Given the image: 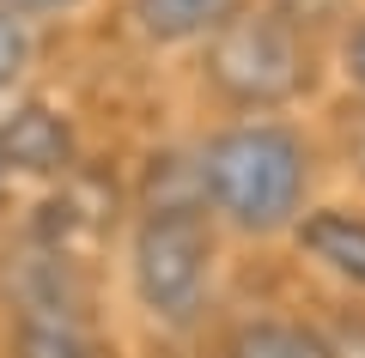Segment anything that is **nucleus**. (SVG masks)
I'll use <instances>...</instances> for the list:
<instances>
[{
	"mask_svg": "<svg viewBox=\"0 0 365 358\" xmlns=\"http://www.w3.org/2000/svg\"><path fill=\"white\" fill-rule=\"evenodd\" d=\"M304 182H311V152L287 122H237L213 134L201 152L207 206L250 237L292 225L304 206Z\"/></svg>",
	"mask_w": 365,
	"mask_h": 358,
	"instance_id": "obj_1",
	"label": "nucleus"
},
{
	"mask_svg": "<svg viewBox=\"0 0 365 358\" xmlns=\"http://www.w3.org/2000/svg\"><path fill=\"white\" fill-rule=\"evenodd\" d=\"M207 85L232 110H280L311 85V37L274 13H237L207 37Z\"/></svg>",
	"mask_w": 365,
	"mask_h": 358,
	"instance_id": "obj_2",
	"label": "nucleus"
},
{
	"mask_svg": "<svg viewBox=\"0 0 365 358\" xmlns=\"http://www.w3.org/2000/svg\"><path fill=\"white\" fill-rule=\"evenodd\" d=\"M213 231L201 213H146L134 231V292L158 322H189L207 298Z\"/></svg>",
	"mask_w": 365,
	"mask_h": 358,
	"instance_id": "obj_3",
	"label": "nucleus"
},
{
	"mask_svg": "<svg viewBox=\"0 0 365 358\" xmlns=\"http://www.w3.org/2000/svg\"><path fill=\"white\" fill-rule=\"evenodd\" d=\"M0 158H6V170H25V177H67L73 170V128L43 103H25L0 128Z\"/></svg>",
	"mask_w": 365,
	"mask_h": 358,
	"instance_id": "obj_4",
	"label": "nucleus"
},
{
	"mask_svg": "<svg viewBox=\"0 0 365 358\" xmlns=\"http://www.w3.org/2000/svg\"><path fill=\"white\" fill-rule=\"evenodd\" d=\"M299 243L311 249L329 273L365 285V219L359 213H347V206H323V213H311L299 225Z\"/></svg>",
	"mask_w": 365,
	"mask_h": 358,
	"instance_id": "obj_5",
	"label": "nucleus"
},
{
	"mask_svg": "<svg viewBox=\"0 0 365 358\" xmlns=\"http://www.w3.org/2000/svg\"><path fill=\"white\" fill-rule=\"evenodd\" d=\"M244 13V0H134V19L153 43H195L213 37L225 19Z\"/></svg>",
	"mask_w": 365,
	"mask_h": 358,
	"instance_id": "obj_6",
	"label": "nucleus"
},
{
	"mask_svg": "<svg viewBox=\"0 0 365 358\" xmlns=\"http://www.w3.org/2000/svg\"><path fill=\"white\" fill-rule=\"evenodd\" d=\"M13 358H98L86 316H19Z\"/></svg>",
	"mask_w": 365,
	"mask_h": 358,
	"instance_id": "obj_7",
	"label": "nucleus"
},
{
	"mask_svg": "<svg viewBox=\"0 0 365 358\" xmlns=\"http://www.w3.org/2000/svg\"><path fill=\"white\" fill-rule=\"evenodd\" d=\"M225 358H335V346L299 322H250Z\"/></svg>",
	"mask_w": 365,
	"mask_h": 358,
	"instance_id": "obj_8",
	"label": "nucleus"
},
{
	"mask_svg": "<svg viewBox=\"0 0 365 358\" xmlns=\"http://www.w3.org/2000/svg\"><path fill=\"white\" fill-rule=\"evenodd\" d=\"M268 13H274V19H287L299 37H317V31H329L341 13H347V0H274Z\"/></svg>",
	"mask_w": 365,
	"mask_h": 358,
	"instance_id": "obj_9",
	"label": "nucleus"
},
{
	"mask_svg": "<svg viewBox=\"0 0 365 358\" xmlns=\"http://www.w3.org/2000/svg\"><path fill=\"white\" fill-rule=\"evenodd\" d=\"M25 67H31V25H25L19 13H6V6H0V91L13 85Z\"/></svg>",
	"mask_w": 365,
	"mask_h": 358,
	"instance_id": "obj_10",
	"label": "nucleus"
},
{
	"mask_svg": "<svg viewBox=\"0 0 365 358\" xmlns=\"http://www.w3.org/2000/svg\"><path fill=\"white\" fill-rule=\"evenodd\" d=\"M341 61H347V79L365 91V25L347 31V43H341Z\"/></svg>",
	"mask_w": 365,
	"mask_h": 358,
	"instance_id": "obj_11",
	"label": "nucleus"
},
{
	"mask_svg": "<svg viewBox=\"0 0 365 358\" xmlns=\"http://www.w3.org/2000/svg\"><path fill=\"white\" fill-rule=\"evenodd\" d=\"M0 6H6V13H55V6H73V0H0Z\"/></svg>",
	"mask_w": 365,
	"mask_h": 358,
	"instance_id": "obj_12",
	"label": "nucleus"
},
{
	"mask_svg": "<svg viewBox=\"0 0 365 358\" xmlns=\"http://www.w3.org/2000/svg\"><path fill=\"white\" fill-rule=\"evenodd\" d=\"M347 152H353V170L365 177V115H359V122L347 128Z\"/></svg>",
	"mask_w": 365,
	"mask_h": 358,
	"instance_id": "obj_13",
	"label": "nucleus"
},
{
	"mask_svg": "<svg viewBox=\"0 0 365 358\" xmlns=\"http://www.w3.org/2000/svg\"><path fill=\"white\" fill-rule=\"evenodd\" d=\"M0 189H6V158H0Z\"/></svg>",
	"mask_w": 365,
	"mask_h": 358,
	"instance_id": "obj_14",
	"label": "nucleus"
}]
</instances>
